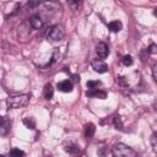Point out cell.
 <instances>
[{"label": "cell", "instance_id": "obj_1", "mask_svg": "<svg viewBox=\"0 0 157 157\" xmlns=\"http://www.w3.org/2000/svg\"><path fill=\"white\" fill-rule=\"evenodd\" d=\"M113 157H136V152L134 148L125 144H115L112 148Z\"/></svg>", "mask_w": 157, "mask_h": 157}, {"label": "cell", "instance_id": "obj_9", "mask_svg": "<svg viewBox=\"0 0 157 157\" xmlns=\"http://www.w3.org/2000/svg\"><path fill=\"white\" fill-rule=\"evenodd\" d=\"M121 28H123V25H121L120 21H112V22L108 23V29L110 32H114L115 33V32H119Z\"/></svg>", "mask_w": 157, "mask_h": 157}, {"label": "cell", "instance_id": "obj_10", "mask_svg": "<svg viewBox=\"0 0 157 157\" xmlns=\"http://www.w3.org/2000/svg\"><path fill=\"white\" fill-rule=\"evenodd\" d=\"M94 131H96V126L92 123L86 124V126H85V136L86 137H92L94 135Z\"/></svg>", "mask_w": 157, "mask_h": 157}, {"label": "cell", "instance_id": "obj_13", "mask_svg": "<svg viewBox=\"0 0 157 157\" xmlns=\"http://www.w3.org/2000/svg\"><path fill=\"white\" fill-rule=\"evenodd\" d=\"M23 124H25V126L27 129H31V130H33L36 128V120L33 118H29V117L23 119Z\"/></svg>", "mask_w": 157, "mask_h": 157}, {"label": "cell", "instance_id": "obj_12", "mask_svg": "<svg viewBox=\"0 0 157 157\" xmlns=\"http://www.w3.org/2000/svg\"><path fill=\"white\" fill-rule=\"evenodd\" d=\"M64 150H65L67 153H77V152L80 151V147H78L77 145H75V144H67V145H65Z\"/></svg>", "mask_w": 157, "mask_h": 157}, {"label": "cell", "instance_id": "obj_15", "mask_svg": "<svg viewBox=\"0 0 157 157\" xmlns=\"http://www.w3.org/2000/svg\"><path fill=\"white\" fill-rule=\"evenodd\" d=\"M10 157H25V152L20 148H12L10 151Z\"/></svg>", "mask_w": 157, "mask_h": 157}, {"label": "cell", "instance_id": "obj_7", "mask_svg": "<svg viewBox=\"0 0 157 157\" xmlns=\"http://www.w3.org/2000/svg\"><path fill=\"white\" fill-rule=\"evenodd\" d=\"M29 25L31 27H33L34 29H40L43 27V20L39 15H33L31 18H29Z\"/></svg>", "mask_w": 157, "mask_h": 157}, {"label": "cell", "instance_id": "obj_4", "mask_svg": "<svg viewBox=\"0 0 157 157\" xmlns=\"http://www.w3.org/2000/svg\"><path fill=\"white\" fill-rule=\"evenodd\" d=\"M91 66H92V69H93L96 72H98V74H104V72L108 71V65H107L103 60H101V59H94V60H92Z\"/></svg>", "mask_w": 157, "mask_h": 157}, {"label": "cell", "instance_id": "obj_20", "mask_svg": "<svg viewBox=\"0 0 157 157\" xmlns=\"http://www.w3.org/2000/svg\"><path fill=\"white\" fill-rule=\"evenodd\" d=\"M151 144H152V148H153V151L156 152V147H157V145H156V134H153V135L151 136Z\"/></svg>", "mask_w": 157, "mask_h": 157}, {"label": "cell", "instance_id": "obj_11", "mask_svg": "<svg viewBox=\"0 0 157 157\" xmlns=\"http://www.w3.org/2000/svg\"><path fill=\"white\" fill-rule=\"evenodd\" d=\"M53 96H54V88H53V86L50 83H48L45 86V88H44V97H45V99L49 101V99L53 98Z\"/></svg>", "mask_w": 157, "mask_h": 157}, {"label": "cell", "instance_id": "obj_26", "mask_svg": "<svg viewBox=\"0 0 157 157\" xmlns=\"http://www.w3.org/2000/svg\"><path fill=\"white\" fill-rule=\"evenodd\" d=\"M45 157H52V156H50V155H49V156H45Z\"/></svg>", "mask_w": 157, "mask_h": 157}, {"label": "cell", "instance_id": "obj_19", "mask_svg": "<svg viewBox=\"0 0 157 157\" xmlns=\"http://www.w3.org/2000/svg\"><path fill=\"white\" fill-rule=\"evenodd\" d=\"M117 82L120 85V86H128V77H124V76H119L117 77Z\"/></svg>", "mask_w": 157, "mask_h": 157}, {"label": "cell", "instance_id": "obj_21", "mask_svg": "<svg viewBox=\"0 0 157 157\" xmlns=\"http://www.w3.org/2000/svg\"><path fill=\"white\" fill-rule=\"evenodd\" d=\"M156 69H157V66H156V65H153V67H152V77H153V80H155V81L157 80V76H156Z\"/></svg>", "mask_w": 157, "mask_h": 157}, {"label": "cell", "instance_id": "obj_5", "mask_svg": "<svg viewBox=\"0 0 157 157\" xmlns=\"http://www.w3.org/2000/svg\"><path fill=\"white\" fill-rule=\"evenodd\" d=\"M96 52H97V55L101 58V60L105 59L109 55V47L104 42H101V43H98V45L96 48Z\"/></svg>", "mask_w": 157, "mask_h": 157}, {"label": "cell", "instance_id": "obj_3", "mask_svg": "<svg viewBox=\"0 0 157 157\" xmlns=\"http://www.w3.org/2000/svg\"><path fill=\"white\" fill-rule=\"evenodd\" d=\"M65 37V29L61 25H54L47 36V39L50 42H59Z\"/></svg>", "mask_w": 157, "mask_h": 157}, {"label": "cell", "instance_id": "obj_16", "mask_svg": "<svg viewBox=\"0 0 157 157\" xmlns=\"http://www.w3.org/2000/svg\"><path fill=\"white\" fill-rule=\"evenodd\" d=\"M99 85H101L99 81H92V80H91V81H87V82H86V86H87L90 90H97Z\"/></svg>", "mask_w": 157, "mask_h": 157}, {"label": "cell", "instance_id": "obj_23", "mask_svg": "<svg viewBox=\"0 0 157 157\" xmlns=\"http://www.w3.org/2000/svg\"><path fill=\"white\" fill-rule=\"evenodd\" d=\"M39 5V1H29L28 2V6H37Z\"/></svg>", "mask_w": 157, "mask_h": 157}, {"label": "cell", "instance_id": "obj_6", "mask_svg": "<svg viewBox=\"0 0 157 157\" xmlns=\"http://www.w3.org/2000/svg\"><path fill=\"white\" fill-rule=\"evenodd\" d=\"M86 96L87 97H93V98H99V99H105L107 98V92L103 91V90H88L86 92Z\"/></svg>", "mask_w": 157, "mask_h": 157}, {"label": "cell", "instance_id": "obj_2", "mask_svg": "<svg viewBox=\"0 0 157 157\" xmlns=\"http://www.w3.org/2000/svg\"><path fill=\"white\" fill-rule=\"evenodd\" d=\"M29 102V96L28 94H17V96H11L6 99V105L7 108L11 109H17L27 105Z\"/></svg>", "mask_w": 157, "mask_h": 157}, {"label": "cell", "instance_id": "obj_17", "mask_svg": "<svg viewBox=\"0 0 157 157\" xmlns=\"http://www.w3.org/2000/svg\"><path fill=\"white\" fill-rule=\"evenodd\" d=\"M113 123H114V126H115L117 129H119V130H123V123H121V119H120V117H119V115L114 117V119H113Z\"/></svg>", "mask_w": 157, "mask_h": 157}, {"label": "cell", "instance_id": "obj_25", "mask_svg": "<svg viewBox=\"0 0 157 157\" xmlns=\"http://www.w3.org/2000/svg\"><path fill=\"white\" fill-rule=\"evenodd\" d=\"M0 157H6V156L5 155H0Z\"/></svg>", "mask_w": 157, "mask_h": 157}, {"label": "cell", "instance_id": "obj_18", "mask_svg": "<svg viewBox=\"0 0 157 157\" xmlns=\"http://www.w3.org/2000/svg\"><path fill=\"white\" fill-rule=\"evenodd\" d=\"M121 61H123V64H124L125 66H130V65L132 64V56H131V55H125Z\"/></svg>", "mask_w": 157, "mask_h": 157}, {"label": "cell", "instance_id": "obj_24", "mask_svg": "<svg viewBox=\"0 0 157 157\" xmlns=\"http://www.w3.org/2000/svg\"><path fill=\"white\" fill-rule=\"evenodd\" d=\"M69 5H71V6H78V5H80V2H77V1H76V2L70 1V2H69Z\"/></svg>", "mask_w": 157, "mask_h": 157}, {"label": "cell", "instance_id": "obj_22", "mask_svg": "<svg viewBox=\"0 0 157 157\" xmlns=\"http://www.w3.org/2000/svg\"><path fill=\"white\" fill-rule=\"evenodd\" d=\"M147 52L151 53V54H153V53L156 52V45H155V44H151V47H150V49H148Z\"/></svg>", "mask_w": 157, "mask_h": 157}, {"label": "cell", "instance_id": "obj_8", "mask_svg": "<svg viewBox=\"0 0 157 157\" xmlns=\"http://www.w3.org/2000/svg\"><path fill=\"white\" fill-rule=\"evenodd\" d=\"M58 90L61 91V92H65V93L71 92V91H72V83H71V81L64 80V81L59 82V83H58Z\"/></svg>", "mask_w": 157, "mask_h": 157}, {"label": "cell", "instance_id": "obj_14", "mask_svg": "<svg viewBox=\"0 0 157 157\" xmlns=\"http://www.w3.org/2000/svg\"><path fill=\"white\" fill-rule=\"evenodd\" d=\"M44 6L49 10H58L60 7V4L58 1H47V2H44Z\"/></svg>", "mask_w": 157, "mask_h": 157}]
</instances>
